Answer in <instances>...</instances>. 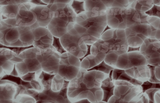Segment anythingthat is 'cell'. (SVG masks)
<instances>
[{
  "mask_svg": "<svg viewBox=\"0 0 160 103\" xmlns=\"http://www.w3.org/2000/svg\"><path fill=\"white\" fill-rule=\"evenodd\" d=\"M160 89L158 88H152L146 90L144 93L146 94L149 99V100L155 103L154 101V95L155 93Z\"/></svg>",
  "mask_w": 160,
  "mask_h": 103,
  "instance_id": "d6a6232c",
  "label": "cell"
},
{
  "mask_svg": "<svg viewBox=\"0 0 160 103\" xmlns=\"http://www.w3.org/2000/svg\"><path fill=\"white\" fill-rule=\"evenodd\" d=\"M125 70L128 75L142 82L148 81L150 78L149 69L148 65Z\"/></svg>",
  "mask_w": 160,
  "mask_h": 103,
  "instance_id": "e0dca14e",
  "label": "cell"
},
{
  "mask_svg": "<svg viewBox=\"0 0 160 103\" xmlns=\"http://www.w3.org/2000/svg\"><path fill=\"white\" fill-rule=\"evenodd\" d=\"M52 46L61 55L67 52L61 43L60 38L53 36Z\"/></svg>",
  "mask_w": 160,
  "mask_h": 103,
  "instance_id": "83f0119b",
  "label": "cell"
},
{
  "mask_svg": "<svg viewBox=\"0 0 160 103\" xmlns=\"http://www.w3.org/2000/svg\"><path fill=\"white\" fill-rule=\"evenodd\" d=\"M154 29L147 23L133 25L126 29L125 31L128 47H140L146 39L150 38Z\"/></svg>",
  "mask_w": 160,
  "mask_h": 103,
  "instance_id": "ba28073f",
  "label": "cell"
},
{
  "mask_svg": "<svg viewBox=\"0 0 160 103\" xmlns=\"http://www.w3.org/2000/svg\"><path fill=\"white\" fill-rule=\"evenodd\" d=\"M118 80L125 81L136 86H141L143 83V82L128 75L125 72V70L120 75Z\"/></svg>",
  "mask_w": 160,
  "mask_h": 103,
  "instance_id": "603a6c76",
  "label": "cell"
},
{
  "mask_svg": "<svg viewBox=\"0 0 160 103\" xmlns=\"http://www.w3.org/2000/svg\"><path fill=\"white\" fill-rule=\"evenodd\" d=\"M147 23L154 29H160V18L156 17L148 16Z\"/></svg>",
  "mask_w": 160,
  "mask_h": 103,
  "instance_id": "4316f807",
  "label": "cell"
},
{
  "mask_svg": "<svg viewBox=\"0 0 160 103\" xmlns=\"http://www.w3.org/2000/svg\"><path fill=\"white\" fill-rule=\"evenodd\" d=\"M72 103H91V102L87 99H83L73 102Z\"/></svg>",
  "mask_w": 160,
  "mask_h": 103,
  "instance_id": "74e56055",
  "label": "cell"
},
{
  "mask_svg": "<svg viewBox=\"0 0 160 103\" xmlns=\"http://www.w3.org/2000/svg\"><path fill=\"white\" fill-rule=\"evenodd\" d=\"M41 50L34 47L28 49L18 56L22 62L16 64L19 76L21 77L28 73L36 72L42 69L41 64Z\"/></svg>",
  "mask_w": 160,
  "mask_h": 103,
  "instance_id": "8992f818",
  "label": "cell"
},
{
  "mask_svg": "<svg viewBox=\"0 0 160 103\" xmlns=\"http://www.w3.org/2000/svg\"><path fill=\"white\" fill-rule=\"evenodd\" d=\"M153 6L152 1H134L129 7L138 12L145 13Z\"/></svg>",
  "mask_w": 160,
  "mask_h": 103,
  "instance_id": "ffe728a7",
  "label": "cell"
},
{
  "mask_svg": "<svg viewBox=\"0 0 160 103\" xmlns=\"http://www.w3.org/2000/svg\"><path fill=\"white\" fill-rule=\"evenodd\" d=\"M81 60L66 52L61 55L58 74L66 81H70L75 78L81 69Z\"/></svg>",
  "mask_w": 160,
  "mask_h": 103,
  "instance_id": "52a82bcc",
  "label": "cell"
},
{
  "mask_svg": "<svg viewBox=\"0 0 160 103\" xmlns=\"http://www.w3.org/2000/svg\"><path fill=\"white\" fill-rule=\"evenodd\" d=\"M30 2L36 6H47L42 1H30Z\"/></svg>",
  "mask_w": 160,
  "mask_h": 103,
  "instance_id": "e575fe53",
  "label": "cell"
},
{
  "mask_svg": "<svg viewBox=\"0 0 160 103\" xmlns=\"http://www.w3.org/2000/svg\"><path fill=\"white\" fill-rule=\"evenodd\" d=\"M42 69L48 74H58L61 54L52 46L41 50Z\"/></svg>",
  "mask_w": 160,
  "mask_h": 103,
  "instance_id": "8fae6325",
  "label": "cell"
},
{
  "mask_svg": "<svg viewBox=\"0 0 160 103\" xmlns=\"http://www.w3.org/2000/svg\"><path fill=\"white\" fill-rule=\"evenodd\" d=\"M128 47L125 30L109 29L90 46V53L94 57L100 54L106 56L112 52L119 56L127 52Z\"/></svg>",
  "mask_w": 160,
  "mask_h": 103,
  "instance_id": "6da1fadb",
  "label": "cell"
},
{
  "mask_svg": "<svg viewBox=\"0 0 160 103\" xmlns=\"http://www.w3.org/2000/svg\"><path fill=\"white\" fill-rule=\"evenodd\" d=\"M9 83L14 85L16 91L14 99H16L19 95H28L27 90L33 89L30 82L24 80L20 76L6 74L0 79V85Z\"/></svg>",
  "mask_w": 160,
  "mask_h": 103,
  "instance_id": "4fadbf2b",
  "label": "cell"
},
{
  "mask_svg": "<svg viewBox=\"0 0 160 103\" xmlns=\"http://www.w3.org/2000/svg\"><path fill=\"white\" fill-rule=\"evenodd\" d=\"M106 16L107 26L113 29L125 30L133 25L148 24V15L145 13L138 12L129 6L127 8H109Z\"/></svg>",
  "mask_w": 160,
  "mask_h": 103,
  "instance_id": "3957f363",
  "label": "cell"
},
{
  "mask_svg": "<svg viewBox=\"0 0 160 103\" xmlns=\"http://www.w3.org/2000/svg\"><path fill=\"white\" fill-rule=\"evenodd\" d=\"M71 3L48 5L53 11V15L47 28L55 37L61 38L67 32L68 25L76 23L77 16L71 7Z\"/></svg>",
  "mask_w": 160,
  "mask_h": 103,
  "instance_id": "277c9868",
  "label": "cell"
},
{
  "mask_svg": "<svg viewBox=\"0 0 160 103\" xmlns=\"http://www.w3.org/2000/svg\"><path fill=\"white\" fill-rule=\"evenodd\" d=\"M139 52V47H128L127 52Z\"/></svg>",
  "mask_w": 160,
  "mask_h": 103,
  "instance_id": "d590c367",
  "label": "cell"
},
{
  "mask_svg": "<svg viewBox=\"0 0 160 103\" xmlns=\"http://www.w3.org/2000/svg\"><path fill=\"white\" fill-rule=\"evenodd\" d=\"M150 71V78L148 81L152 83H159L160 80L158 79L156 76L155 69V67L154 66L148 65Z\"/></svg>",
  "mask_w": 160,
  "mask_h": 103,
  "instance_id": "4dcf8cb0",
  "label": "cell"
},
{
  "mask_svg": "<svg viewBox=\"0 0 160 103\" xmlns=\"http://www.w3.org/2000/svg\"><path fill=\"white\" fill-rule=\"evenodd\" d=\"M43 78L42 82L43 87V90L47 91L51 89L52 81L55 75L48 74L43 71Z\"/></svg>",
  "mask_w": 160,
  "mask_h": 103,
  "instance_id": "484cf974",
  "label": "cell"
},
{
  "mask_svg": "<svg viewBox=\"0 0 160 103\" xmlns=\"http://www.w3.org/2000/svg\"><path fill=\"white\" fill-rule=\"evenodd\" d=\"M140 86L142 88V92L144 93L146 90L152 88L160 89V83H152L147 81L143 82L142 84Z\"/></svg>",
  "mask_w": 160,
  "mask_h": 103,
  "instance_id": "f1b7e54d",
  "label": "cell"
},
{
  "mask_svg": "<svg viewBox=\"0 0 160 103\" xmlns=\"http://www.w3.org/2000/svg\"><path fill=\"white\" fill-rule=\"evenodd\" d=\"M145 14L149 16H153L160 18V6L153 5V7Z\"/></svg>",
  "mask_w": 160,
  "mask_h": 103,
  "instance_id": "f546056e",
  "label": "cell"
},
{
  "mask_svg": "<svg viewBox=\"0 0 160 103\" xmlns=\"http://www.w3.org/2000/svg\"><path fill=\"white\" fill-rule=\"evenodd\" d=\"M34 47L33 45L24 47H12L6 46L0 43V49H7L16 54L19 56L22 52L29 48Z\"/></svg>",
  "mask_w": 160,
  "mask_h": 103,
  "instance_id": "d4e9b609",
  "label": "cell"
},
{
  "mask_svg": "<svg viewBox=\"0 0 160 103\" xmlns=\"http://www.w3.org/2000/svg\"><path fill=\"white\" fill-rule=\"evenodd\" d=\"M16 55L10 50L0 49V77L11 74L15 65L11 60Z\"/></svg>",
  "mask_w": 160,
  "mask_h": 103,
  "instance_id": "2e32d148",
  "label": "cell"
},
{
  "mask_svg": "<svg viewBox=\"0 0 160 103\" xmlns=\"http://www.w3.org/2000/svg\"><path fill=\"white\" fill-rule=\"evenodd\" d=\"M114 68L106 64L103 60L98 65L88 70H96L108 75L110 72Z\"/></svg>",
  "mask_w": 160,
  "mask_h": 103,
  "instance_id": "cb8c5ba5",
  "label": "cell"
},
{
  "mask_svg": "<svg viewBox=\"0 0 160 103\" xmlns=\"http://www.w3.org/2000/svg\"><path fill=\"white\" fill-rule=\"evenodd\" d=\"M107 26V16L96 17L88 16L85 12L77 16L73 27L85 43L91 46L98 39Z\"/></svg>",
  "mask_w": 160,
  "mask_h": 103,
  "instance_id": "7a4b0ae2",
  "label": "cell"
},
{
  "mask_svg": "<svg viewBox=\"0 0 160 103\" xmlns=\"http://www.w3.org/2000/svg\"><path fill=\"white\" fill-rule=\"evenodd\" d=\"M29 1H1L0 6L22 4L28 2Z\"/></svg>",
  "mask_w": 160,
  "mask_h": 103,
  "instance_id": "1f68e13d",
  "label": "cell"
},
{
  "mask_svg": "<svg viewBox=\"0 0 160 103\" xmlns=\"http://www.w3.org/2000/svg\"><path fill=\"white\" fill-rule=\"evenodd\" d=\"M16 91L15 87L12 84L0 85V103H7L13 100Z\"/></svg>",
  "mask_w": 160,
  "mask_h": 103,
  "instance_id": "ac0fdd59",
  "label": "cell"
},
{
  "mask_svg": "<svg viewBox=\"0 0 160 103\" xmlns=\"http://www.w3.org/2000/svg\"><path fill=\"white\" fill-rule=\"evenodd\" d=\"M34 47L44 50L52 46L53 36L47 27H38L33 29Z\"/></svg>",
  "mask_w": 160,
  "mask_h": 103,
  "instance_id": "5bb4252c",
  "label": "cell"
},
{
  "mask_svg": "<svg viewBox=\"0 0 160 103\" xmlns=\"http://www.w3.org/2000/svg\"><path fill=\"white\" fill-rule=\"evenodd\" d=\"M148 65L146 60L139 52H127L113 56L111 66L123 70Z\"/></svg>",
  "mask_w": 160,
  "mask_h": 103,
  "instance_id": "9c48e42d",
  "label": "cell"
},
{
  "mask_svg": "<svg viewBox=\"0 0 160 103\" xmlns=\"http://www.w3.org/2000/svg\"><path fill=\"white\" fill-rule=\"evenodd\" d=\"M68 81H66L58 74L55 75L52 79L51 89L54 92H58L66 88Z\"/></svg>",
  "mask_w": 160,
  "mask_h": 103,
  "instance_id": "44dd1931",
  "label": "cell"
},
{
  "mask_svg": "<svg viewBox=\"0 0 160 103\" xmlns=\"http://www.w3.org/2000/svg\"><path fill=\"white\" fill-rule=\"evenodd\" d=\"M2 6H0V7H2ZM2 20V18H1V12H0V22H1V21ZM2 25L1 24H0V26Z\"/></svg>",
  "mask_w": 160,
  "mask_h": 103,
  "instance_id": "ab89813d",
  "label": "cell"
},
{
  "mask_svg": "<svg viewBox=\"0 0 160 103\" xmlns=\"http://www.w3.org/2000/svg\"><path fill=\"white\" fill-rule=\"evenodd\" d=\"M71 6L77 16L85 12L84 1H72Z\"/></svg>",
  "mask_w": 160,
  "mask_h": 103,
  "instance_id": "7402d4cb",
  "label": "cell"
},
{
  "mask_svg": "<svg viewBox=\"0 0 160 103\" xmlns=\"http://www.w3.org/2000/svg\"><path fill=\"white\" fill-rule=\"evenodd\" d=\"M10 74L16 76H19L16 68V64H15L13 69Z\"/></svg>",
  "mask_w": 160,
  "mask_h": 103,
  "instance_id": "8d00e7d4",
  "label": "cell"
},
{
  "mask_svg": "<svg viewBox=\"0 0 160 103\" xmlns=\"http://www.w3.org/2000/svg\"><path fill=\"white\" fill-rule=\"evenodd\" d=\"M30 10L35 13L37 21L36 23L38 27H47L51 21L53 12L47 6L34 5Z\"/></svg>",
  "mask_w": 160,
  "mask_h": 103,
  "instance_id": "9a60e30c",
  "label": "cell"
},
{
  "mask_svg": "<svg viewBox=\"0 0 160 103\" xmlns=\"http://www.w3.org/2000/svg\"><path fill=\"white\" fill-rule=\"evenodd\" d=\"M154 5L157 6H160V1H152Z\"/></svg>",
  "mask_w": 160,
  "mask_h": 103,
  "instance_id": "f35d334b",
  "label": "cell"
},
{
  "mask_svg": "<svg viewBox=\"0 0 160 103\" xmlns=\"http://www.w3.org/2000/svg\"><path fill=\"white\" fill-rule=\"evenodd\" d=\"M42 2L47 5L56 3L69 4L72 1H45L42 0Z\"/></svg>",
  "mask_w": 160,
  "mask_h": 103,
  "instance_id": "836d02e7",
  "label": "cell"
},
{
  "mask_svg": "<svg viewBox=\"0 0 160 103\" xmlns=\"http://www.w3.org/2000/svg\"><path fill=\"white\" fill-rule=\"evenodd\" d=\"M112 2L103 0L84 1L85 13L90 17L106 16L107 9L111 7Z\"/></svg>",
  "mask_w": 160,
  "mask_h": 103,
  "instance_id": "7c38bea8",
  "label": "cell"
},
{
  "mask_svg": "<svg viewBox=\"0 0 160 103\" xmlns=\"http://www.w3.org/2000/svg\"><path fill=\"white\" fill-rule=\"evenodd\" d=\"M70 23L66 33L60 38L61 43L65 51L80 60L88 55L91 46L87 45L81 36L73 27V23Z\"/></svg>",
  "mask_w": 160,
  "mask_h": 103,
  "instance_id": "5b68a950",
  "label": "cell"
},
{
  "mask_svg": "<svg viewBox=\"0 0 160 103\" xmlns=\"http://www.w3.org/2000/svg\"><path fill=\"white\" fill-rule=\"evenodd\" d=\"M139 52L146 59L148 65L160 67V40L146 39L139 47Z\"/></svg>",
  "mask_w": 160,
  "mask_h": 103,
  "instance_id": "30bf717a",
  "label": "cell"
},
{
  "mask_svg": "<svg viewBox=\"0 0 160 103\" xmlns=\"http://www.w3.org/2000/svg\"><path fill=\"white\" fill-rule=\"evenodd\" d=\"M115 87L114 81L112 80L108 76L103 81L100 87L103 94L101 101L108 103L111 98L114 95Z\"/></svg>",
  "mask_w": 160,
  "mask_h": 103,
  "instance_id": "d6986e66",
  "label": "cell"
}]
</instances>
